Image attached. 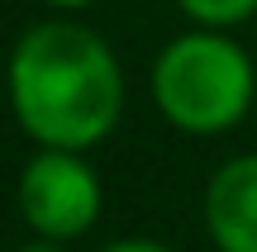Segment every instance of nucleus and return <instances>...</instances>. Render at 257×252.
<instances>
[{"instance_id":"1","label":"nucleus","mask_w":257,"mask_h":252,"mask_svg":"<svg viewBox=\"0 0 257 252\" xmlns=\"http://www.w3.org/2000/svg\"><path fill=\"white\" fill-rule=\"evenodd\" d=\"M10 105L38 148L91 152L124 119V67L95 29L43 19L10 53Z\"/></svg>"},{"instance_id":"2","label":"nucleus","mask_w":257,"mask_h":252,"mask_svg":"<svg viewBox=\"0 0 257 252\" xmlns=\"http://www.w3.org/2000/svg\"><path fill=\"white\" fill-rule=\"evenodd\" d=\"M153 105L181 133L214 138L243 124L257 95V67L229 29H186L153 57Z\"/></svg>"},{"instance_id":"3","label":"nucleus","mask_w":257,"mask_h":252,"mask_svg":"<svg viewBox=\"0 0 257 252\" xmlns=\"http://www.w3.org/2000/svg\"><path fill=\"white\" fill-rule=\"evenodd\" d=\"M15 200L29 233L72 243L100 219V176L72 148H38L19 171Z\"/></svg>"},{"instance_id":"4","label":"nucleus","mask_w":257,"mask_h":252,"mask_svg":"<svg viewBox=\"0 0 257 252\" xmlns=\"http://www.w3.org/2000/svg\"><path fill=\"white\" fill-rule=\"evenodd\" d=\"M205 228L219 252H257V152L229 157L210 176Z\"/></svg>"},{"instance_id":"5","label":"nucleus","mask_w":257,"mask_h":252,"mask_svg":"<svg viewBox=\"0 0 257 252\" xmlns=\"http://www.w3.org/2000/svg\"><path fill=\"white\" fill-rule=\"evenodd\" d=\"M176 5L186 10L191 24H205V29H233L257 15V0H176Z\"/></svg>"},{"instance_id":"6","label":"nucleus","mask_w":257,"mask_h":252,"mask_svg":"<svg viewBox=\"0 0 257 252\" xmlns=\"http://www.w3.org/2000/svg\"><path fill=\"white\" fill-rule=\"evenodd\" d=\"M100 252H172V247L157 243V238H114V243H105Z\"/></svg>"},{"instance_id":"7","label":"nucleus","mask_w":257,"mask_h":252,"mask_svg":"<svg viewBox=\"0 0 257 252\" xmlns=\"http://www.w3.org/2000/svg\"><path fill=\"white\" fill-rule=\"evenodd\" d=\"M19 252H62V243H57V238H38V233H34Z\"/></svg>"},{"instance_id":"8","label":"nucleus","mask_w":257,"mask_h":252,"mask_svg":"<svg viewBox=\"0 0 257 252\" xmlns=\"http://www.w3.org/2000/svg\"><path fill=\"white\" fill-rule=\"evenodd\" d=\"M43 5H53V10H86V5H95V0H43Z\"/></svg>"}]
</instances>
